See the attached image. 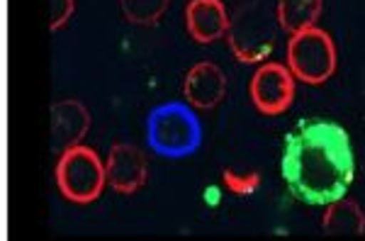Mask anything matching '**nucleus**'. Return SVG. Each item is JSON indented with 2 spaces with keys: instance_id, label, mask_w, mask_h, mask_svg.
I'll return each instance as SVG.
<instances>
[{
  "instance_id": "nucleus-14",
  "label": "nucleus",
  "mask_w": 365,
  "mask_h": 241,
  "mask_svg": "<svg viewBox=\"0 0 365 241\" xmlns=\"http://www.w3.org/2000/svg\"><path fill=\"white\" fill-rule=\"evenodd\" d=\"M222 180H225V185L239 198L253 195V193L258 190V185H261V175H258L256 170H249V173H237V170L227 168L225 173H222Z\"/></svg>"
},
{
  "instance_id": "nucleus-10",
  "label": "nucleus",
  "mask_w": 365,
  "mask_h": 241,
  "mask_svg": "<svg viewBox=\"0 0 365 241\" xmlns=\"http://www.w3.org/2000/svg\"><path fill=\"white\" fill-rule=\"evenodd\" d=\"M229 13L222 0H190L185 5V27L200 44L222 39L229 29Z\"/></svg>"
},
{
  "instance_id": "nucleus-15",
  "label": "nucleus",
  "mask_w": 365,
  "mask_h": 241,
  "mask_svg": "<svg viewBox=\"0 0 365 241\" xmlns=\"http://www.w3.org/2000/svg\"><path fill=\"white\" fill-rule=\"evenodd\" d=\"M76 10V0H49V27L61 29Z\"/></svg>"
},
{
  "instance_id": "nucleus-9",
  "label": "nucleus",
  "mask_w": 365,
  "mask_h": 241,
  "mask_svg": "<svg viewBox=\"0 0 365 241\" xmlns=\"http://www.w3.org/2000/svg\"><path fill=\"white\" fill-rule=\"evenodd\" d=\"M91 129V115L81 100H58L51 105V146L56 151H66L81 144V139Z\"/></svg>"
},
{
  "instance_id": "nucleus-3",
  "label": "nucleus",
  "mask_w": 365,
  "mask_h": 241,
  "mask_svg": "<svg viewBox=\"0 0 365 241\" xmlns=\"http://www.w3.org/2000/svg\"><path fill=\"white\" fill-rule=\"evenodd\" d=\"M278 27V13H273L261 0H253L249 5H241L229 20L227 42L239 61L258 63L273 54Z\"/></svg>"
},
{
  "instance_id": "nucleus-13",
  "label": "nucleus",
  "mask_w": 365,
  "mask_h": 241,
  "mask_svg": "<svg viewBox=\"0 0 365 241\" xmlns=\"http://www.w3.org/2000/svg\"><path fill=\"white\" fill-rule=\"evenodd\" d=\"M170 0H120L125 20L132 25H156L168 10Z\"/></svg>"
},
{
  "instance_id": "nucleus-5",
  "label": "nucleus",
  "mask_w": 365,
  "mask_h": 241,
  "mask_svg": "<svg viewBox=\"0 0 365 241\" xmlns=\"http://www.w3.org/2000/svg\"><path fill=\"white\" fill-rule=\"evenodd\" d=\"M287 68L307 86H319L331 78L336 71V44L331 34L319 27L292 34L287 42Z\"/></svg>"
},
{
  "instance_id": "nucleus-12",
  "label": "nucleus",
  "mask_w": 365,
  "mask_h": 241,
  "mask_svg": "<svg viewBox=\"0 0 365 241\" xmlns=\"http://www.w3.org/2000/svg\"><path fill=\"white\" fill-rule=\"evenodd\" d=\"M324 8V0H278L275 13H278L280 29L295 34L307 27H314Z\"/></svg>"
},
{
  "instance_id": "nucleus-7",
  "label": "nucleus",
  "mask_w": 365,
  "mask_h": 241,
  "mask_svg": "<svg viewBox=\"0 0 365 241\" xmlns=\"http://www.w3.org/2000/svg\"><path fill=\"white\" fill-rule=\"evenodd\" d=\"M105 170H108V183L113 190L122 193V195H132L141 185L146 183L149 175V166H146V156L139 146L134 144H115L105 161Z\"/></svg>"
},
{
  "instance_id": "nucleus-1",
  "label": "nucleus",
  "mask_w": 365,
  "mask_h": 241,
  "mask_svg": "<svg viewBox=\"0 0 365 241\" xmlns=\"http://www.w3.org/2000/svg\"><path fill=\"white\" fill-rule=\"evenodd\" d=\"M282 178L307 205H329L349 193L356 158L346 127L334 120H304L285 137Z\"/></svg>"
},
{
  "instance_id": "nucleus-11",
  "label": "nucleus",
  "mask_w": 365,
  "mask_h": 241,
  "mask_svg": "<svg viewBox=\"0 0 365 241\" xmlns=\"http://www.w3.org/2000/svg\"><path fill=\"white\" fill-rule=\"evenodd\" d=\"M322 227L327 234H351V237H363L365 234V212L356 200L339 198L327 205V215L322 220Z\"/></svg>"
},
{
  "instance_id": "nucleus-8",
  "label": "nucleus",
  "mask_w": 365,
  "mask_h": 241,
  "mask_svg": "<svg viewBox=\"0 0 365 241\" xmlns=\"http://www.w3.org/2000/svg\"><path fill=\"white\" fill-rule=\"evenodd\" d=\"M185 103H190L195 110H212L227 96V76L217 63L200 61L187 71L182 83Z\"/></svg>"
},
{
  "instance_id": "nucleus-6",
  "label": "nucleus",
  "mask_w": 365,
  "mask_h": 241,
  "mask_svg": "<svg viewBox=\"0 0 365 241\" xmlns=\"http://www.w3.org/2000/svg\"><path fill=\"white\" fill-rule=\"evenodd\" d=\"M295 76L278 61H266L256 68L251 78V100L263 115H280L292 105L295 98Z\"/></svg>"
},
{
  "instance_id": "nucleus-4",
  "label": "nucleus",
  "mask_w": 365,
  "mask_h": 241,
  "mask_svg": "<svg viewBox=\"0 0 365 241\" xmlns=\"http://www.w3.org/2000/svg\"><path fill=\"white\" fill-rule=\"evenodd\" d=\"M56 185L61 195L71 200V202H93L100 198L105 183H108V170L100 156L88 146H71V149L61 151L56 161Z\"/></svg>"
},
{
  "instance_id": "nucleus-2",
  "label": "nucleus",
  "mask_w": 365,
  "mask_h": 241,
  "mask_svg": "<svg viewBox=\"0 0 365 241\" xmlns=\"http://www.w3.org/2000/svg\"><path fill=\"white\" fill-rule=\"evenodd\" d=\"M146 139L156 154L166 158H182L202 144V125L190 103H163L149 113Z\"/></svg>"
}]
</instances>
